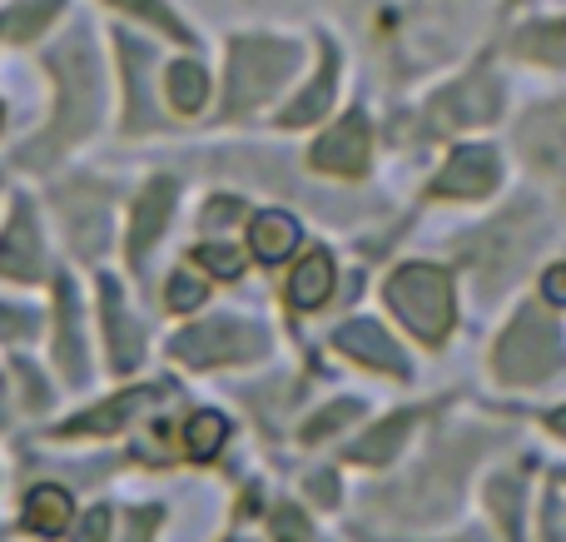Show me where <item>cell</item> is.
Instances as JSON below:
<instances>
[{
	"label": "cell",
	"instance_id": "33",
	"mask_svg": "<svg viewBox=\"0 0 566 542\" xmlns=\"http://www.w3.org/2000/svg\"><path fill=\"white\" fill-rule=\"evenodd\" d=\"M0 125H6V105H0Z\"/></svg>",
	"mask_w": 566,
	"mask_h": 542
},
{
	"label": "cell",
	"instance_id": "18",
	"mask_svg": "<svg viewBox=\"0 0 566 542\" xmlns=\"http://www.w3.org/2000/svg\"><path fill=\"white\" fill-rule=\"evenodd\" d=\"M333 85H338V60L323 55V65H318V75H313L308 95H303L298 105L283 110V125H308V119H318L323 110L333 105Z\"/></svg>",
	"mask_w": 566,
	"mask_h": 542
},
{
	"label": "cell",
	"instance_id": "25",
	"mask_svg": "<svg viewBox=\"0 0 566 542\" xmlns=\"http://www.w3.org/2000/svg\"><path fill=\"white\" fill-rule=\"evenodd\" d=\"M353 418H358V404H333L328 414H318L308 428H303V438H308V444L313 438H328V434H338L343 424H353Z\"/></svg>",
	"mask_w": 566,
	"mask_h": 542
},
{
	"label": "cell",
	"instance_id": "10",
	"mask_svg": "<svg viewBox=\"0 0 566 542\" xmlns=\"http://www.w3.org/2000/svg\"><path fill=\"white\" fill-rule=\"evenodd\" d=\"M0 274L20 279V284L45 274V249H40V229H35L30 205H15V219L0 234Z\"/></svg>",
	"mask_w": 566,
	"mask_h": 542
},
{
	"label": "cell",
	"instance_id": "19",
	"mask_svg": "<svg viewBox=\"0 0 566 542\" xmlns=\"http://www.w3.org/2000/svg\"><path fill=\"white\" fill-rule=\"evenodd\" d=\"M105 324H109V354H115V364L129 368L139 358V329L129 319V309H119L115 284H105Z\"/></svg>",
	"mask_w": 566,
	"mask_h": 542
},
{
	"label": "cell",
	"instance_id": "26",
	"mask_svg": "<svg viewBox=\"0 0 566 542\" xmlns=\"http://www.w3.org/2000/svg\"><path fill=\"white\" fill-rule=\"evenodd\" d=\"M274 538L279 542H308V523H303L298 508H279L274 513Z\"/></svg>",
	"mask_w": 566,
	"mask_h": 542
},
{
	"label": "cell",
	"instance_id": "11",
	"mask_svg": "<svg viewBox=\"0 0 566 542\" xmlns=\"http://www.w3.org/2000/svg\"><path fill=\"white\" fill-rule=\"evenodd\" d=\"M169 209H175V185L149 179V189L139 195L135 215H129V259H145L155 249V239L169 229Z\"/></svg>",
	"mask_w": 566,
	"mask_h": 542
},
{
	"label": "cell",
	"instance_id": "6",
	"mask_svg": "<svg viewBox=\"0 0 566 542\" xmlns=\"http://www.w3.org/2000/svg\"><path fill=\"white\" fill-rule=\"evenodd\" d=\"M502 185V159L488 145H462L432 179V199H482Z\"/></svg>",
	"mask_w": 566,
	"mask_h": 542
},
{
	"label": "cell",
	"instance_id": "9",
	"mask_svg": "<svg viewBox=\"0 0 566 542\" xmlns=\"http://www.w3.org/2000/svg\"><path fill=\"white\" fill-rule=\"evenodd\" d=\"M333 344H338L348 358H358L363 368H378V374H392V378H408L412 374L408 354H402V348L388 338V329L368 324V319H363V324H343L338 334H333Z\"/></svg>",
	"mask_w": 566,
	"mask_h": 542
},
{
	"label": "cell",
	"instance_id": "5",
	"mask_svg": "<svg viewBox=\"0 0 566 542\" xmlns=\"http://www.w3.org/2000/svg\"><path fill=\"white\" fill-rule=\"evenodd\" d=\"M179 358L199 368H214V364H239V358H259L264 354V334L254 324H239V319H219V324L205 329H189L185 338L175 344Z\"/></svg>",
	"mask_w": 566,
	"mask_h": 542
},
{
	"label": "cell",
	"instance_id": "24",
	"mask_svg": "<svg viewBox=\"0 0 566 542\" xmlns=\"http://www.w3.org/2000/svg\"><path fill=\"white\" fill-rule=\"evenodd\" d=\"M205 294H209V289L199 284L195 274H169V284H165V309H175V314H189V309L205 304Z\"/></svg>",
	"mask_w": 566,
	"mask_h": 542
},
{
	"label": "cell",
	"instance_id": "28",
	"mask_svg": "<svg viewBox=\"0 0 566 542\" xmlns=\"http://www.w3.org/2000/svg\"><path fill=\"white\" fill-rule=\"evenodd\" d=\"M542 294H547V304H562L566 309V264H552L547 279H542Z\"/></svg>",
	"mask_w": 566,
	"mask_h": 542
},
{
	"label": "cell",
	"instance_id": "17",
	"mask_svg": "<svg viewBox=\"0 0 566 542\" xmlns=\"http://www.w3.org/2000/svg\"><path fill=\"white\" fill-rule=\"evenodd\" d=\"M517 55L566 70V20H537V25L517 30Z\"/></svg>",
	"mask_w": 566,
	"mask_h": 542
},
{
	"label": "cell",
	"instance_id": "16",
	"mask_svg": "<svg viewBox=\"0 0 566 542\" xmlns=\"http://www.w3.org/2000/svg\"><path fill=\"white\" fill-rule=\"evenodd\" d=\"M333 294V259L323 254H308L289 279V304L293 309H323V299Z\"/></svg>",
	"mask_w": 566,
	"mask_h": 542
},
{
	"label": "cell",
	"instance_id": "29",
	"mask_svg": "<svg viewBox=\"0 0 566 542\" xmlns=\"http://www.w3.org/2000/svg\"><path fill=\"white\" fill-rule=\"evenodd\" d=\"M547 542H566V508L562 503L547 508Z\"/></svg>",
	"mask_w": 566,
	"mask_h": 542
},
{
	"label": "cell",
	"instance_id": "20",
	"mask_svg": "<svg viewBox=\"0 0 566 542\" xmlns=\"http://www.w3.org/2000/svg\"><path fill=\"white\" fill-rule=\"evenodd\" d=\"M408 428H412V414H392V418H382V424L373 428V434L363 438L358 448H353V463H388V458L402 448Z\"/></svg>",
	"mask_w": 566,
	"mask_h": 542
},
{
	"label": "cell",
	"instance_id": "8",
	"mask_svg": "<svg viewBox=\"0 0 566 542\" xmlns=\"http://www.w3.org/2000/svg\"><path fill=\"white\" fill-rule=\"evenodd\" d=\"M517 145L527 149V159L552 179H566V100L537 110L527 119V129L517 135Z\"/></svg>",
	"mask_w": 566,
	"mask_h": 542
},
{
	"label": "cell",
	"instance_id": "12",
	"mask_svg": "<svg viewBox=\"0 0 566 542\" xmlns=\"http://www.w3.org/2000/svg\"><path fill=\"white\" fill-rule=\"evenodd\" d=\"M159 388H129V394H119V398H109V404H99V414H80V418H70L65 424V434H115V428H125L129 418L139 414V408H149V404H159Z\"/></svg>",
	"mask_w": 566,
	"mask_h": 542
},
{
	"label": "cell",
	"instance_id": "32",
	"mask_svg": "<svg viewBox=\"0 0 566 542\" xmlns=\"http://www.w3.org/2000/svg\"><path fill=\"white\" fill-rule=\"evenodd\" d=\"M547 424H552V434H562V438H566V408H557V414H552Z\"/></svg>",
	"mask_w": 566,
	"mask_h": 542
},
{
	"label": "cell",
	"instance_id": "27",
	"mask_svg": "<svg viewBox=\"0 0 566 542\" xmlns=\"http://www.w3.org/2000/svg\"><path fill=\"white\" fill-rule=\"evenodd\" d=\"M105 533H109V508H90V518L80 523L75 542H105Z\"/></svg>",
	"mask_w": 566,
	"mask_h": 542
},
{
	"label": "cell",
	"instance_id": "30",
	"mask_svg": "<svg viewBox=\"0 0 566 542\" xmlns=\"http://www.w3.org/2000/svg\"><path fill=\"white\" fill-rule=\"evenodd\" d=\"M25 324H30L25 314H15V309H6V304H0V338H10V334H25Z\"/></svg>",
	"mask_w": 566,
	"mask_h": 542
},
{
	"label": "cell",
	"instance_id": "23",
	"mask_svg": "<svg viewBox=\"0 0 566 542\" xmlns=\"http://www.w3.org/2000/svg\"><path fill=\"white\" fill-rule=\"evenodd\" d=\"M195 259L209 269V274H219V279L244 274V249H234V244H199Z\"/></svg>",
	"mask_w": 566,
	"mask_h": 542
},
{
	"label": "cell",
	"instance_id": "21",
	"mask_svg": "<svg viewBox=\"0 0 566 542\" xmlns=\"http://www.w3.org/2000/svg\"><path fill=\"white\" fill-rule=\"evenodd\" d=\"M224 438H229V424H224V414H214V408L195 414L189 418V428H185V448L195 458H214L219 448H224Z\"/></svg>",
	"mask_w": 566,
	"mask_h": 542
},
{
	"label": "cell",
	"instance_id": "22",
	"mask_svg": "<svg viewBox=\"0 0 566 542\" xmlns=\"http://www.w3.org/2000/svg\"><path fill=\"white\" fill-rule=\"evenodd\" d=\"M115 6H119V10H135L139 20H149V25H159V30H165L169 40H189L185 20H179L175 10L165 6V0H115Z\"/></svg>",
	"mask_w": 566,
	"mask_h": 542
},
{
	"label": "cell",
	"instance_id": "1",
	"mask_svg": "<svg viewBox=\"0 0 566 542\" xmlns=\"http://www.w3.org/2000/svg\"><path fill=\"white\" fill-rule=\"evenodd\" d=\"M298 70V45L274 35H239L229 50V115L259 110L269 95H279L283 80Z\"/></svg>",
	"mask_w": 566,
	"mask_h": 542
},
{
	"label": "cell",
	"instance_id": "7",
	"mask_svg": "<svg viewBox=\"0 0 566 542\" xmlns=\"http://www.w3.org/2000/svg\"><path fill=\"white\" fill-rule=\"evenodd\" d=\"M368 149H373V135H368V115L363 110H353L343 125H333L328 135L313 145V169L318 175H363L368 169Z\"/></svg>",
	"mask_w": 566,
	"mask_h": 542
},
{
	"label": "cell",
	"instance_id": "4",
	"mask_svg": "<svg viewBox=\"0 0 566 542\" xmlns=\"http://www.w3.org/2000/svg\"><path fill=\"white\" fill-rule=\"evenodd\" d=\"M502 110V80L492 70H472L468 80L448 85L438 100L428 105V125L432 129H472L482 119H492Z\"/></svg>",
	"mask_w": 566,
	"mask_h": 542
},
{
	"label": "cell",
	"instance_id": "3",
	"mask_svg": "<svg viewBox=\"0 0 566 542\" xmlns=\"http://www.w3.org/2000/svg\"><path fill=\"white\" fill-rule=\"evenodd\" d=\"M492 368H497L502 384H542V378H552L557 368H566L562 329L537 309H522V319L502 334Z\"/></svg>",
	"mask_w": 566,
	"mask_h": 542
},
{
	"label": "cell",
	"instance_id": "31",
	"mask_svg": "<svg viewBox=\"0 0 566 542\" xmlns=\"http://www.w3.org/2000/svg\"><path fill=\"white\" fill-rule=\"evenodd\" d=\"M234 209H239L234 199H214V205H209V215H205V219H209V225H229V219H234Z\"/></svg>",
	"mask_w": 566,
	"mask_h": 542
},
{
	"label": "cell",
	"instance_id": "15",
	"mask_svg": "<svg viewBox=\"0 0 566 542\" xmlns=\"http://www.w3.org/2000/svg\"><path fill=\"white\" fill-rule=\"evenodd\" d=\"M165 100L179 110V115H199L209 100V75L199 60H175L165 70Z\"/></svg>",
	"mask_w": 566,
	"mask_h": 542
},
{
	"label": "cell",
	"instance_id": "2",
	"mask_svg": "<svg viewBox=\"0 0 566 542\" xmlns=\"http://www.w3.org/2000/svg\"><path fill=\"white\" fill-rule=\"evenodd\" d=\"M388 309L422 344H442L452 329V279L438 264H402L388 279Z\"/></svg>",
	"mask_w": 566,
	"mask_h": 542
},
{
	"label": "cell",
	"instance_id": "13",
	"mask_svg": "<svg viewBox=\"0 0 566 542\" xmlns=\"http://www.w3.org/2000/svg\"><path fill=\"white\" fill-rule=\"evenodd\" d=\"M249 249H254L264 264H283V259L298 249V219L283 215V209H264L249 225Z\"/></svg>",
	"mask_w": 566,
	"mask_h": 542
},
{
	"label": "cell",
	"instance_id": "14",
	"mask_svg": "<svg viewBox=\"0 0 566 542\" xmlns=\"http://www.w3.org/2000/svg\"><path fill=\"white\" fill-rule=\"evenodd\" d=\"M70 493L65 488H55V483H45V488H35V493L25 498V528L35 538H60L70 528Z\"/></svg>",
	"mask_w": 566,
	"mask_h": 542
}]
</instances>
